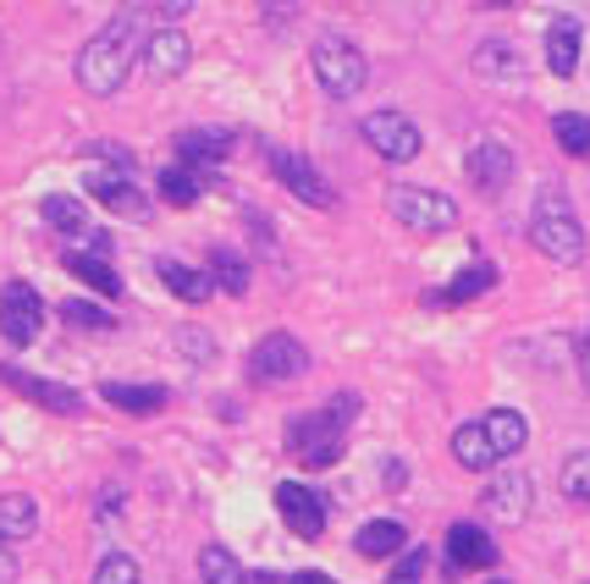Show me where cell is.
Returning a JSON list of instances; mask_svg holds the SVG:
<instances>
[{"mask_svg":"<svg viewBox=\"0 0 590 584\" xmlns=\"http://www.w3.org/2000/svg\"><path fill=\"white\" fill-rule=\"evenodd\" d=\"M33 530H39V502L22 496V491H6V496H0V546L28 541Z\"/></svg>","mask_w":590,"mask_h":584,"instance_id":"23","label":"cell"},{"mask_svg":"<svg viewBox=\"0 0 590 584\" xmlns=\"http://www.w3.org/2000/svg\"><path fill=\"white\" fill-rule=\"evenodd\" d=\"M552 139H558L563 154L586 160L590 154V117H580V111H558V117H552Z\"/></svg>","mask_w":590,"mask_h":584,"instance_id":"30","label":"cell"},{"mask_svg":"<svg viewBox=\"0 0 590 584\" xmlns=\"http://www.w3.org/2000/svg\"><path fill=\"white\" fill-rule=\"evenodd\" d=\"M426 563H431L426 552H409V557H403V568H392V580H387V584H420V580H426Z\"/></svg>","mask_w":590,"mask_h":584,"instance_id":"36","label":"cell"},{"mask_svg":"<svg viewBox=\"0 0 590 584\" xmlns=\"http://www.w3.org/2000/svg\"><path fill=\"white\" fill-rule=\"evenodd\" d=\"M44 221H50L56 232H67V238H94V226H89L83 204H78V199H67V193H50V199H44Z\"/></svg>","mask_w":590,"mask_h":584,"instance_id":"29","label":"cell"},{"mask_svg":"<svg viewBox=\"0 0 590 584\" xmlns=\"http://www.w3.org/2000/svg\"><path fill=\"white\" fill-rule=\"evenodd\" d=\"M188 353H193V359H210V336H204V331H188Z\"/></svg>","mask_w":590,"mask_h":584,"instance_id":"39","label":"cell"},{"mask_svg":"<svg viewBox=\"0 0 590 584\" xmlns=\"http://www.w3.org/2000/svg\"><path fill=\"white\" fill-rule=\"evenodd\" d=\"M580 44H586L580 22H574V17H558V22L547 28V67H552L558 78H574V72H580Z\"/></svg>","mask_w":590,"mask_h":584,"instance_id":"18","label":"cell"},{"mask_svg":"<svg viewBox=\"0 0 590 584\" xmlns=\"http://www.w3.org/2000/svg\"><path fill=\"white\" fill-rule=\"evenodd\" d=\"M39 325H44V298L28 288V282H6L0 288V336L11 348H33Z\"/></svg>","mask_w":590,"mask_h":584,"instance_id":"10","label":"cell"},{"mask_svg":"<svg viewBox=\"0 0 590 584\" xmlns=\"http://www.w3.org/2000/svg\"><path fill=\"white\" fill-rule=\"evenodd\" d=\"M199 580H204V584H249V568H243L227 546H216V541H210V546L199 552Z\"/></svg>","mask_w":590,"mask_h":584,"instance_id":"28","label":"cell"},{"mask_svg":"<svg viewBox=\"0 0 590 584\" xmlns=\"http://www.w3.org/2000/svg\"><path fill=\"white\" fill-rule=\"evenodd\" d=\"M580 381H586V392H590V331H586V342H580Z\"/></svg>","mask_w":590,"mask_h":584,"instance_id":"41","label":"cell"},{"mask_svg":"<svg viewBox=\"0 0 590 584\" xmlns=\"http://www.w3.org/2000/svg\"><path fill=\"white\" fill-rule=\"evenodd\" d=\"M288 584H331V580H326V574H293Z\"/></svg>","mask_w":590,"mask_h":584,"instance_id":"42","label":"cell"},{"mask_svg":"<svg viewBox=\"0 0 590 584\" xmlns=\"http://www.w3.org/2000/svg\"><path fill=\"white\" fill-rule=\"evenodd\" d=\"M497 288V271H491V260H474V265H463L452 282H447V292H431V303L437 309H452V303H469V298H480V292Z\"/></svg>","mask_w":590,"mask_h":584,"instance_id":"24","label":"cell"},{"mask_svg":"<svg viewBox=\"0 0 590 584\" xmlns=\"http://www.w3.org/2000/svg\"><path fill=\"white\" fill-rule=\"evenodd\" d=\"M353 420H359V392H337L331 403H320L314 414L288 425V446L298 452L303 469H326V463L342 457V436H348Z\"/></svg>","mask_w":590,"mask_h":584,"instance_id":"2","label":"cell"},{"mask_svg":"<svg viewBox=\"0 0 590 584\" xmlns=\"http://www.w3.org/2000/svg\"><path fill=\"white\" fill-rule=\"evenodd\" d=\"M188 61H193V50H188V33H182V28H154V33L144 39V56H139V67H144L154 83L182 78Z\"/></svg>","mask_w":590,"mask_h":584,"instance_id":"15","label":"cell"},{"mask_svg":"<svg viewBox=\"0 0 590 584\" xmlns=\"http://www.w3.org/2000/svg\"><path fill=\"white\" fill-rule=\"evenodd\" d=\"M160 199H166L171 210H188V204H199V171H188V165H171V171H160Z\"/></svg>","mask_w":590,"mask_h":584,"instance_id":"31","label":"cell"},{"mask_svg":"<svg viewBox=\"0 0 590 584\" xmlns=\"http://www.w3.org/2000/svg\"><path fill=\"white\" fill-rule=\"evenodd\" d=\"M497 563V541L480 524H452L447 530V580H463L469 568H491Z\"/></svg>","mask_w":590,"mask_h":584,"instance_id":"14","label":"cell"},{"mask_svg":"<svg viewBox=\"0 0 590 584\" xmlns=\"http://www.w3.org/2000/svg\"><path fill=\"white\" fill-rule=\"evenodd\" d=\"M277 513H282V524L293 530L298 541H320V530H326V502L303 480H282L277 485Z\"/></svg>","mask_w":590,"mask_h":584,"instance_id":"12","label":"cell"},{"mask_svg":"<svg viewBox=\"0 0 590 584\" xmlns=\"http://www.w3.org/2000/svg\"><path fill=\"white\" fill-rule=\"evenodd\" d=\"M0 381L17 386L28 403H39V409H50V414H83V397H78L72 386H61V381L28 375V370H17V364H0Z\"/></svg>","mask_w":590,"mask_h":584,"instance_id":"16","label":"cell"},{"mask_svg":"<svg viewBox=\"0 0 590 584\" xmlns=\"http://www.w3.org/2000/svg\"><path fill=\"white\" fill-rule=\"evenodd\" d=\"M530 243H536L547 260H558V265H580V260H586V226H580V215L569 210V199H563L558 188L541 193L536 221H530Z\"/></svg>","mask_w":590,"mask_h":584,"instance_id":"4","label":"cell"},{"mask_svg":"<svg viewBox=\"0 0 590 584\" xmlns=\"http://www.w3.org/2000/svg\"><path fill=\"white\" fill-rule=\"evenodd\" d=\"M154 271H160V282L177 292L182 303H204L210 288H216V276H210V271H193V265H177V260H160Z\"/></svg>","mask_w":590,"mask_h":584,"instance_id":"26","label":"cell"},{"mask_svg":"<svg viewBox=\"0 0 590 584\" xmlns=\"http://www.w3.org/2000/svg\"><path fill=\"white\" fill-rule=\"evenodd\" d=\"M266 165H271V177L293 193L298 204H309V210H337V188L303 160V154H293V149H271L266 144Z\"/></svg>","mask_w":590,"mask_h":584,"instance_id":"6","label":"cell"},{"mask_svg":"<svg viewBox=\"0 0 590 584\" xmlns=\"http://www.w3.org/2000/svg\"><path fill=\"white\" fill-rule=\"evenodd\" d=\"M83 188H89L94 204H106L111 215H122V221H149V199H144V188H139L133 171L94 165V171H83Z\"/></svg>","mask_w":590,"mask_h":584,"instance_id":"7","label":"cell"},{"mask_svg":"<svg viewBox=\"0 0 590 584\" xmlns=\"http://www.w3.org/2000/svg\"><path fill=\"white\" fill-rule=\"evenodd\" d=\"M100 397L111 403V409H122V414H160L166 409V386H133V381H106L100 386Z\"/></svg>","mask_w":590,"mask_h":584,"instance_id":"22","label":"cell"},{"mask_svg":"<svg viewBox=\"0 0 590 584\" xmlns=\"http://www.w3.org/2000/svg\"><path fill=\"white\" fill-rule=\"evenodd\" d=\"M177 154L188 171H216L227 154H232V133L227 128H193V133H177Z\"/></svg>","mask_w":590,"mask_h":584,"instance_id":"17","label":"cell"},{"mask_svg":"<svg viewBox=\"0 0 590 584\" xmlns=\"http://www.w3.org/2000/svg\"><path fill=\"white\" fill-rule=\"evenodd\" d=\"M491 584H502V580H491Z\"/></svg>","mask_w":590,"mask_h":584,"instance_id":"43","label":"cell"},{"mask_svg":"<svg viewBox=\"0 0 590 584\" xmlns=\"http://www.w3.org/2000/svg\"><path fill=\"white\" fill-rule=\"evenodd\" d=\"M359 133H364V144L376 149L381 160H392V165H409L420 154V128L403 111H370L359 122Z\"/></svg>","mask_w":590,"mask_h":584,"instance_id":"9","label":"cell"},{"mask_svg":"<svg viewBox=\"0 0 590 584\" xmlns=\"http://www.w3.org/2000/svg\"><path fill=\"white\" fill-rule=\"evenodd\" d=\"M139 17H144L139 6L117 11V17L78 50V67H72V72H78V83H83L89 94H100V100L117 94V89L128 83V72L139 67V56H144V50H139Z\"/></svg>","mask_w":590,"mask_h":584,"instance_id":"1","label":"cell"},{"mask_svg":"<svg viewBox=\"0 0 590 584\" xmlns=\"http://www.w3.org/2000/svg\"><path fill=\"white\" fill-rule=\"evenodd\" d=\"M480 431H486V441H491L497 457H513V452H524V441H530L524 414H513V409H491V414L480 420Z\"/></svg>","mask_w":590,"mask_h":584,"instance_id":"21","label":"cell"},{"mask_svg":"<svg viewBox=\"0 0 590 584\" xmlns=\"http://www.w3.org/2000/svg\"><path fill=\"white\" fill-rule=\"evenodd\" d=\"M0 584H17V557L0 546Z\"/></svg>","mask_w":590,"mask_h":584,"instance_id":"40","label":"cell"},{"mask_svg":"<svg viewBox=\"0 0 590 584\" xmlns=\"http://www.w3.org/2000/svg\"><path fill=\"white\" fill-rule=\"evenodd\" d=\"M387 215L409 232H452L458 226V204L447 193H431V188H409V182H392L387 188Z\"/></svg>","mask_w":590,"mask_h":584,"instance_id":"5","label":"cell"},{"mask_svg":"<svg viewBox=\"0 0 590 584\" xmlns=\"http://www.w3.org/2000/svg\"><path fill=\"white\" fill-rule=\"evenodd\" d=\"M452 457H458L463 469H474V474H491V469H497V452H491V441L480 431V420L452 431Z\"/></svg>","mask_w":590,"mask_h":584,"instance_id":"25","label":"cell"},{"mask_svg":"<svg viewBox=\"0 0 590 584\" xmlns=\"http://www.w3.org/2000/svg\"><path fill=\"white\" fill-rule=\"evenodd\" d=\"M469 67H474L480 78H491V83H519V78H524V56H519L508 39H486V44L469 56Z\"/></svg>","mask_w":590,"mask_h":584,"instance_id":"19","label":"cell"},{"mask_svg":"<svg viewBox=\"0 0 590 584\" xmlns=\"http://www.w3.org/2000/svg\"><path fill=\"white\" fill-rule=\"evenodd\" d=\"M463 171H469V182L491 199V193H502V188L513 182V149L502 144V139H474Z\"/></svg>","mask_w":590,"mask_h":584,"instance_id":"13","label":"cell"},{"mask_svg":"<svg viewBox=\"0 0 590 584\" xmlns=\"http://www.w3.org/2000/svg\"><path fill=\"white\" fill-rule=\"evenodd\" d=\"M563 496L569 502H580V507H590V446L586 452H574V457H563Z\"/></svg>","mask_w":590,"mask_h":584,"instance_id":"32","label":"cell"},{"mask_svg":"<svg viewBox=\"0 0 590 584\" xmlns=\"http://www.w3.org/2000/svg\"><path fill=\"white\" fill-rule=\"evenodd\" d=\"M94 584H139V563H133L128 552H111V557H100Z\"/></svg>","mask_w":590,"mask_h":584,"instance_id":"34","label":"cell"},{"mask_svg":"<svg viewBox=\"0 0 590 584\" xmlns=\"http://www.w3.org/2000/svg\"><path fill=\"white\" fill-rule=\"evenodd\" d=\"M67 271H72L78 282H89V288L100 292V298H122V276H117L106 260L83 254V249H67Z\"/></svg>","mask_w":590,"mask_h":584,"instance_id":"27","label":"cell"},{"mask_svg":"<svg viewBox=\"0 0 590 584\" xmlns=\"http://www.w3.org/2000/svg\"><path fill=\"white\" fill-rule=\"evenodd\" d=\"M309 370V348L298 342L293 331H266L249 353V375L254 381H298Z\"/></svg>","mask_w":590,"mask_h":584,"instance_id":"8","label":"cell"},{"mask_svg":"<svg viewBox=\"0 0 590 584\" xmlns=\"http://www.w3.org/2000/svg\"><path fill=\"white\" fill-rule=\"evenodd\" d=\"M210 276L232 292V298H243V292H249V271H243V260H238V254H221V249H216V254H210Z\"/></svg>","mask_w":590,"mask_h":584,"instance_id":"33","label":"cell"},{"mask_svg":"<svg viewBox=\"0 0 590 584\" xmlns=\"http://www.w3.org/2000/svg\"><path fill=\"white\" fill-rule=\"evenodd\" d=\"M381 485H387V491H403V485H409V469H403V463H387V480H381Z\"/></svg>","mask_w":590,"mask_h":584,"instance_id":"38","label":"cell"},{"mask_svg":"<svg viewBox=\"0 0 590 584\" xmlns=\"http://www.w3.org/2000/svg\"><path fill=\"white\" fill-rule=\"evenodd\" d=\"M486 513L497 524H524L530 518V502H536V485L524 469H491V485H486Z\"/></svg>","mask_w":590,"mask_h":584,"instance_id":"11","label":"cell"},{"mask_svg":"<svg viewBox=\"0 0 590 584\" xmlns=\"http://www.w3.org/2000/svg\"><path fill=\"white\" fill-rule=\"evenodd\" d=\"M117 513H122V485H106V496H100V524H117Z\"/></svg>","mask_w":590,"mask_h":584,"instance_id":"37","label":"cell"},{"mask_svg":"<svg viewBox=\"0 0 590 584\" xmlns=\"http://www.w3.org/2000/svg\"><path fill=\"white\" fill-rule=\"evenodd\" d=\"M403 541H409V524H398V518H370V524H359V535H353L359 557H370V563L403 552Z\"/></svg>","mask_w":590,"mask_h":584,"instance_id":"20","label":"cell"},{"mask_svg":"<svg viewBox=\"0 0 590 584\" xmlns=\"http://www.w3.org/2000/svg\"><path fill=\"white\" fill-rule=\"evenodd\" d=\"M61 314H67L72 325H94V331H106V325H111V314H106V309H94V303H83V298H78V303H61Z\"/></svg>","mask_w":590,"mask_h":584,"instance_id":"35","label":"cell"},{"mask_svg":"<svg viewBox=\"0 0 590 584\" xmlns=\"http://www.w3.org/2000/svg\"><path fill=\"white\" fill-rule=\"evenodd\" d=\"M309 67H314V83L331 94V100H353L364 83H370V61L364 50L348 39V33H320L309 44Z\"/></svg>","mask_w":590,"mask_h":584,"instance_id":"3","label":"cell"}]
</instances>
